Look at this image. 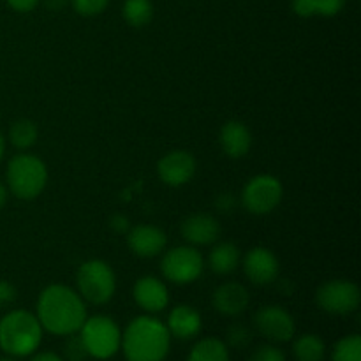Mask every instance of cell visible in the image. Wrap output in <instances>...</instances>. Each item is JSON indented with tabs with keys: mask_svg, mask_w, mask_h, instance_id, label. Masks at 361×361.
Listing matches in <instances>:
<instances>
[{
	"mask_svg": "<svg viewBox=\"0 0 361 361\" xmlns=\"http://www.w3.org/2000/svg\"><path fill=\"white\" fill-rule=\"evenodd\" d=\"M233 204H235V201H233V197L229 196V194H221V196H219V200H217L219 210L226 212V210H229V208H233Z\"/></svg>",
	"mask_w": 361,
	"mask_h": 361,
	"instance_id": "cell-35",
	"label": "cell"
},
{
	"mask_svg": "<svg viewBox=\"0 0 361 361\" xmlns=\"http://www.w3.org/2000/svg\"><path fill=\"white\" fill-rule=\"evenodd\" d=\"M171 348V335L162 321L152 316H140L127 324L122 344L127 361H164Z\"/></svg>",
	"mask_w": 361,
	"mask_h": 361,
	"instance_id": "cell-2",
	"label": "cell"
},
{
	"mask_svg": "<svg viewBox=\"0 0 361 361\" xmlns=\"http://www.w3.org/2000/svg\"><path fill=\"white\" fill-rule=\"evenodd\" d=\"M71 4L81 16H97L109 6V0H71Z\"/></svg>",
	"mask_w": 361,
	"mask_h": 361,
	"instance_id": "cell-27",
	"label": "cell"
},
{
	"mask_svg": "<svg viewBox=\"0 0 361 361\" xmlns=\"http://www.w3.org/2000/svg\"><path fill=\"white\" fill-rule=\"evenodd\" d=\"M203 321L201 314L190 305H176L168 316V328L169 335L180 341H190L201 331Z\"/></svg>",
	"mask_w": 361,
	"mask_h": 361,
	"instance_id": "cell-18",
	"label": "cell"
},
{
	"mask_svg": "<svg viewBox=\"0 0 361 361\" xmlns=\"http://www.w3.org/2000/svg\"><path fill=\"white\" fill-rule=\"evenodd\" d=\"M6 2L16 13H30L39 6L41 0H6Z\"/></svg>",
	"mask_w": 361,
	"mask_h": 361,
	"instance_id": "cell-32",
	"label": "cell"
},
{
	"mask_svg": "<svg viewBox=\"0 0 361 361\" xmlns=\"http://www.w3.org/2000/svg\"><path fill=\"white\" fill-rule=\"evenodd\" d=\"M180 231L190 245H210L221 235V224L210 214H194L183 219Z\"/></svg>",
	"mask_w": 361,
	"mask_h": 361,
	"instance_id": "cell-16",
	"label": "cell"
},
{
	"mask_svg": "<svg viewBox=\"0 0 361 361\" xmlns=\"http://www.w3.org/2000/svg\"><path fill=\"white\" fill-rule=\"evenodd\" d=\"M90 358L83 341L78 334L67 335V341L63 344V360L66 361H87Z\"/></svg>",
	"mask_w": 361,
	"mask_h": 361,
	"instance_id": "cell-26",
	"label": "cell"
},
{
	"mask_svg": "<svg viewBox=\"0 0 361 361\" xmlns=\"http://www.w3.org/2000/svg\"><path fill=\"white\" fill-rule=\"evenodd\" d=\"M242 263L240 249L231 242H221L210 250L208 256V267L217 275H229L236 270Z\"/></svg>",
	"mask_w": 361,
	"mask_h": 361,
	"instance_id": "cell-19",
	"label": "cell"
},
{
	"mask_svg": "<svg viewBox=\"0 0 361 361\" xmlns=\"http://www.w3.org/2000/svg\"><path fill=\"white\" fill-rule=\"evenodd\" d=\"M197 162L187 150H173L157 162V175L169 187H182L194 178Z\"/></svg>",
	"mask_w": 361,
	"mask_h": 361,
	"instance_id": "cell-11",
	"label": "cell"
},
{
	"mask_svg": "<svg viewBox=\"0 0 361 361\" xmlns=\"http://www.w3.org/2000/svg\"><path fill=\"white\" fill-rule=\"evenodd\" d=\"M76 288L78 295L88 303L104 305L115 296V271L102 259L85 261L76 271Z\"/></svg>",
	"mask_w": 361,
	"mask_h": 361,
	"instance_id": "cell-5",
	"label": "cell"
},
{
	"mask_svg": "<svg viewBox=\"0 0 361 361\" xmlns=\"http://www.w3.org/2000/svg\"><path fill=\"white\" fill-rule=\"evenodd\" d=\"M30 361H66V360H63L60 355H56V353L44 351V353H37V355L32 356Z\"/></svg>",
	"mask_w": 361,
	"mask_h": 361,
	"instance_id": "cell-34",
	"label": "cell"
},
{
	"mask_svg": "<svg viewBox=\"0 0 361 361\" xmlns=\"http://www.w3.org/2000/svg\"><path fill=\"white\" fill-rule=\"evenodd\" d=\"M226 338H228L229 348L233 349H245L247 345L252 342V331H250L249 326L242 323H235L228 328V334H226Z\"/></svg>",
	"mask_w": 361,
	"mask_h": 361,
	"instance_id": "cell-25",
	"label": "cell"
},
{
	"mask_svg": "<svg viewBox=\"0 0 361 361\" xmlns=\"http://www.w3.org/2000/svg\"><path fill=\"white\" fill-rule=\"evenodd\" d=\"M249 361H288L282 349H279L274 344H264L259 345L252 351V355L249 356Z\"/></svg>",
	"mask_w": 361,
	"mask_h": 361,
	"instance_id": "cell-28",
	"label": "cell"
},
{
	"mask_svg": "<svg viewBox=\"0 0 361 361\" xmlns=\"http://www.w3.org/2000/svg\"><path fill=\"white\" fill-rule=\"evenodd\" d=\"M250 295L245 286L238 282L221 284L212 295V305L219 314L226 317H236L249 309Z\"/></svg>",
	"mask_w": 361,
	"mask_h": 361,
	"instance_id": "cell-15",
	"label": "cell"
},
{
	"mask_svg": "<svg viewBox=\"0 0 361 361\" xmlns=\"http://www.w3.org/2000/svg\"><path fill=\"white\" fill-rule=\"evenodd\" d=\"M109 226H111L116 233H123L129 229V221H127V217H123V215H115V217H111Z\"/></svg>",
	"mask_w": 361,
	"mask_h": 361,
	"instance_id": "cell-33",
	"label": "cell"
},
{
	"mask_svg": "<svg viewBox=\"0 0 361 361\" xmlns=\"http://www.w3.org/2000/svg\"><path fill=\"white\" fill-rule=\"evenodd\" d=\"M187 361H229V349L221 338L207 337L194 344Z\"/></svg>",
	"mask_w": 361,
	"mask_h": 361,
	"instance_id": "cell-20",
	"label": "cell"
},
{
	"mask_svg": "<svg viewBox=\"0 0 361 361\" xmlns=\"http://www.w3.org/2000/svg\"><path fill=\"white\" fill-rule=\"evenodd\" d=\"M254 328L267 341L284 344L295 337V317L279 305H264L254 314Z\"/></svg>",
	"mask_w": 361,
	"mask_h": 361,
	"instance_id": "cell-10",
	"label": "cell"
},
{
	"mask_svg": "<svg viewBox=\"0 0 361 361\" xmlns=\"http://www.w3.org/2000/svg\"><path fill=\"white\" fill-rule=\"evenodd\" d=\"M67 4V0H46V7L51 11H60L63 9Z\"/></svg>",
	"mask_w": 361,
	"mask_h": 361,
	"instance_id": "cell-36",
	"label": "cell"
},
{
	"mask_svg": "<svg viewBox=\"0 0 361 361\" xmlns=\"http://www.w3.org/2000/svg\"><path fill=\"white\" fill-rule=\"evenodd\" d=\"M0 118H2V115H0Z\"/></svg>",
	"mask_w": 361,
	"mask_h": 361,
	"instance_id": "cell-40",
	"label": "cell"
},
{
	"mask_svg": "<svg viewBox=\"0 0 361 361\" xmlns=\"http://www.w3.org/2000/svg\"><path fill=\"white\" fill-rule=\"evenodd\" d=\"M7 190L18 200H35L48 183V168L32 154H18L9 161L6 169Z\"/></svg>",
	"mask_w": 361,
	"mask_h": 361,
	"instance_id": "cell-4",
	"label": "cell"
},
{
	"mask_svg": "<svg viewBox=\"0 0 361 361\" xmlns=\"http://www.w3.org/2000/svg\"><path fill=\"white\" fill-rule=\"evenodd\" d=\"M42 326L28 310H11L0 319V349L14 358L34 355L42 341Z\"/></svg>",
	"mask_w": 361,
	"mask_h": 361,
	"instance_id": "cell-3",
	"label": "cell"
},
{
	"mask_svg": "<svg viewBox=\"0 0 361 361\" xmlns=\"http://www.w3.org/2000/svg\"><path fill=\"white\" fill-rule=\"evenodd\" d=\"M316 2V14L321 16H337L345 6V0H314Z\"/></svg>",
	"mask_w": 361,
	"mask_h": 361,
	"instance_id": "cell-29",
	"label": "cell"
},
{
	"mask_svg": "<svg viewBox=\"0 0 361 361\" xmlns=\"http://www.w3.org/2000/svg\"><path fill=\"white\" fill-rule=\"evenodd\" d=\"M168 238L161 228L152 224L134 226L127 233V245L137 257H155L164 250Z\"/></svg>",
	"mask_w": 361,
	"mask_h": 361,
	"instance_id": "cell-14",
	"label": "cell"
},
{
	"mask_svg": "<svg viewBox=\"0 0 361 361\" xmlns=\"http://www.w3.org/2000/svg\"><path fill=\"white\" fill-rule=\"evenodd\" d=\"M123 20L134 28L148 25L154 18V4L152 0H126L123 2Z\"/></svg>",
	"mask_w": 361,
	"mask_h": 361,
	"instance_id": "cell-23",
	"label": "cell"
},
{
	"mask_svg": "<svg viewBox=\"0 0 361 361\" xmlns=\"http://www.w3.org/2000/svg\"><path fill=\"white\" fill-rule=\"evenodd\" d=\"M4 155H6V137H4V134L0 133V162H2Z\"/></svg>",
	"mask_w": 361,
	"mask_h": 361,
	"instance_id": "cell-38",
	"label": "cell"
},
{
	"mask_svg": "<svg viewBox=\"0 0 361 361\" xmlns=\"http://www.w3.org/2000/svg\"><path fill=\"white\" fill-rule=\"evenodd\" d=\"M360 300V288L349 281H328L316 291L317 307L334 316H348L356 312Z\"/></svg>",
	"mask_w": 361,
	"mask_h": 361,
	"instance_id": "cell-9",
	"label": "cell"
},
{
	"mask_svg": "<svg viewBox=\"0 0 361 361\" xmlns=\"http://www.w3.org/2000/svg\"><path fill=\"white\" fill-rule=\"evenodd\" d=\"M87 348L88 355L95 360H109L120 351L122 331L120 326L108 316L87 317L78 331Z\"/></svg>",
	"mask_w": 361,
	"mask_h": 361,
	"instance_id": "cell-6",
	"label": "cell"
},
{
	"mask_svg": "<svg viewBox=\"0 0 361 361\" xmlns=\"http://www.w3.org/2000/svg\"><path fill=\"white\" fill-rule=\"evenodd\" d=\"M291 7L300 18H310L316 14V2L314 0H293Z\"/></svg>",
	"mask_w": 361,
	"mask_h": 361,
	"instance_id": "cell-31",
	"label": "cell"
},
{
	"mask_svg": "<svg viewBox=\"0 0 361 361\" xmlns=\"http://www.w3.org/2000/svg\"><path fill=\"white\" fill-rule=\"evenodd\" d=\"M284 189L277 176L256 175L245 183L242 190V204L254 215L271 214L281 204Z\"/></svg>",
	"mask_w": 361,
	"mask_h": 361,
	"instance_id": "cell-7",
	"label": "cell"
},
{
	"mask_svg": "<svg viewBox=\"0 0 361 361\" xmlns=\"http://www.w3.org/2000/svg\"><path fill=\"white\" fill-rule=\"evenodd\" d=\"M7 196H9V190H7L6 183L0 182V210L4 208V204L7 203Z\"/></svg>",
	"mask_w": 361,
	"mask_h": 361,
	"instance_id": "cell-37",
	"label": "cell"
},
{
	"mask_svg": "<svg viewBox=\"0 0 361 361\" xmlns=\"http://www.w3.org/2000/svg\"><path fill=\"white\" fill-rule=\"evenodd\" d=\"M293 355L296 361H323L326 355V345H324L323 338L317 335L305 334L295 341Z\"/></svg>",
	"mask_w": 361,
	"mask_h": 361,
	"instance_id": "cell-21",
	"label": "cell"
},
{
	"mask_svg": "<svg viewBox=\"0 0 361 361\" xmlns=\"http://www.w3.org/2000/svg\"><path fill=\"white\" fill-rule=\"evenodd\" d=\"M219 143L228 157L240 159L249 154L252 147V133L240 120H229L219 133Z\"/></svg>",
	"mask_w": 361,
	"mask_h": 361,
	"instance_id": "cell-17",
	"label": "cell"
},
{
	"mask_svg": "<svg viewBox=\"0 0 361 361\" xmlns=\"http://www.w3.org/2000/svg\"><path fill=\"white\" fill-rule=\"evenodd\" d=\"M35 316L42 330L59 337L78 334L88 317L83 298L63 284H51L42 289Z\"/></svg>",
	"mask_w": 361,
	"mask_h": 361,
	"instance_id": "cell-1",
	"label": "cell"
},
{
	"mask_svg": "<svg viewBox=\"0 0 361 361\" xmlns=\"http://www.w3.org/2000/svg\"><path fill=\"white\" fill-rule=\"evenodd\" d=\"M204 270V259L192 245L175 247L168 250L161 261V271L164 279L175 284H192L201 277Z\"/></svg>",
	"mask_w": 361,
	"mask_h": 361,
	"instance_id": "cell-8",
	"label": "cell"
},
{
	"mask_svg": "<svg viewBox=\"0 0 361 361\" xmlns=\"http://www.w3.org/2000/svg\"><path fill=\"white\" fill-rule=\"evenodd\" d=\"M134 302L148 314H157L168 307L169 291L161 279L154 275H145L133 288Z\"/></svg>",
	"mask_w": 361,
	"mask_h": 361,
	"instance_id": "cell-13",
	"label": "cell"
},
{
	"mask_svg": "<svg viewBox=\"0 0 361 361\" xmlns=\"http://www.w3.org/2000/svg\"><path fill=\"white\" fill-rule=\"evenodd\" d=\"M243 271L247 279L256 286H268L277 281L279 271V259L270 249L267 247H254L245 254L242 261Z\"/></svg>",
	"mask_w": 361,
	"mask_h": 361,
	"instance_id": "cell-12",
	"label": "cell"
},
{
	"mask_svg": "<svg viewBox=\"0 0 361 361\" xmlns=\"http://www.w3.org/2000/svg\"><path fill=\"white\" fill-rule=\"evenodd\" d=\"M0 361H14V360H11V358H2Z\"/></svg>",
	"mask_w": 361,
	"mask_h": 361,
	"instance_id": "cell-39",
	"label": "cell"
},
{
	"mask_svg": "<svg viewBox=\"0 0 361 361\" xmlns=\"http://www.w3.org/2000/svg\"><path fill=\"white\" fill-rule=\"evenodd\" d=\"M37 126L28 118L16 120L9 129V141L18 150H28V148H32L37 143Z\"/></svg>",
	"mask_w": 361,
	"mask_h": 361,
	"instance_id": "cell-22",
	"label": "cell"
},
{
	"mask_svg": "<svg viewBox=\"0 0 361 361\" xmlns=\"http://www.w3.org/2000/svg\"><path fill=\"white\" fill-rule=\"evenodd\" d=\"M334 361H361V337L360 335H348L342 337L335 344L331 353Z\"/></svg>",
	"mask_w": 361,
	"mask_h": 361,
	"instance_id": "cell-24",
	"label": "cell"
},
{
	"mask_svg": "<svg viewBox=\"0 0 361 361\" xmlns=\"http://www.w3.org/2000/svg\"><path fill=\"white\" fill-rule=\"evenodd\" d=\"M18 298V291L11 282L7 281H0V309L4 307H9L16 302Z\"/></svg>",
	"mask_w": 361,
	"mask_h": 361,
	"instance_id": "cell-30",
	"label": "cell"
}]
</instances>
